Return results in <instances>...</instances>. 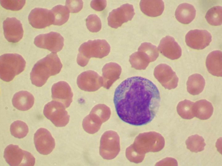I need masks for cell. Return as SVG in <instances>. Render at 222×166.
<instances>
[{
  "label": "cell",
  "mask_w": 222,
  "mask_h": 166,
  "mask_svg": "<svg viewBox=\"0 0 222 166\" xmlns=\"http://www.w3.org/2000/svg\"><path fill=\"white\" fill-rule=\"evenodd\" d=\"M135 14L133 5L126 3L113 10L108 17V23L112 28L117 29L122 24L131 21Z\"/></svg>",
  "instance_id": "obj_11"
},
{
  "label": "cell",
  "mask_w": 222,
  "mask_h": 166,
  "mask_svg": "<svg viewBox=\"0 0 222 166\" xmlns=\"http://www.w3.org/2000/svg\"><path fill=\"white\" fill-rule=\"evenodd\" d=\"M121 71V66L115 62L105 64L102 69L103 86L108 89L119 78Z\"/></svg>",
  "instance_id": "obj_20"
},
{
  "label": "cell",
  "mask_w": 222,
  "mask_h": 166,
  "mask_svg": "<svg viewBox=\"0 0 222 166\" xmlns=\"http://www.w3.org/2000/svg\"><path fill=\"white\" fill-rule=\"evenodd\" d=\"M114 103L117 114L123 121L135 126L151 122L159 107L160 93L150 80L141 77L128 78L116 88Z\"/></svg>",
  "instance_id": "obj_1"
},
{
  "label": "cell",
  "mask_w": 222,
  "mask_h": 166,
  "mask_svg": "<svg viewBox=\"0 0 222 166\" xmlns=\"http://www.w3.org/2000/svg\"><path fill=\"white\" fill-rule=\"evenodd\" d=\"M51 94L52 99L62 103L66 108L72 102L73 93L69 85L65 81H60L54 84Z\"/></svg>",
  "instance_id": "obj_18"
},
{
  "label": "cell",
  "mask_w": 222,
  "mask_h": 166,
  "mask_svg": "<svg viewBox=\"0 0 222 166\" xmlns=\"http://www.w3.org/2000/svg\"><path fill=\"white\" fill-rule=\"evenodd\" d=\"M194 116L199 119H209L213 114V107L211 102L205 99L196 101L193 107Z\"/></svg>",
  "instance_id": "obj_25"
},
{
  "label": "cell",
  "mask_w": 222,
  "mask_h": 166,
  "mask_svg": "<svg viewBox=\"0 0 222 166\" xmlns=\"http://www.w3.org/2000/svg\"><path fill=\"white\" fill-rule=\"evenodd\" d=\"M165 144L164 139L159 133L151 131L140 133L134 143L126 148V156L130 162L139 163L143 160L145 153L159 152L163 149Z\"/></svg>",
  "instance_id": "obj_2"
},
{
  "label": "cell",
  "mask_w": 222,
  "mask_h": 166,
  "mask_svg": "<svg viewBox=\"0 0 222 166\" xmlns=\"http://www.w3.org/2000/svg\"><path fill=\"white\" fill-rule=\"evenodd\" d=\"M186 144L188 149L195 152L203 151L206 145L203 138L197 134L189 136L186 141Z\"/></svg>",
  "instance_id": "obj_30"
},
{
  "label": "cell",
  "mask_w": 222,
  "mask_h": 166,
  "mask_svg": "<svg viewBox=\"0 0 222 166\" xmlns=\"http://www.w3.org/2000/svg\"><path fill=\"white\" fill-rule=\"evenodd\" d=\"M5 38L10 42L17 43L23 38V30L20 21L14 17L7 18L3 23Z\"/></svg>",
  "instance_id": "obj_17"
},
{
  "label": "cell",
  "mask_w": 222,
  "mask_h": 166,
  "mask_svg": "<svg viewBox=\"0 0 222 166\" xmlns=\"http://www.w3.org/2000/svg\"><path fill=\"white\" fill-rule=\"evenodd\" d=\"M196 11L192 5L184 3L179 4L177 8L175 15L177 20L183 24L191 23L195 18Z\"/></svg>",
  "instance_id": "obj_24"
},
{
  "label": "cell",
  "mask_w": 222,
  "mask_h": 166,
  "mask_svg": "<svg viewBox=\"0 0 222 166\" xmlns=\"http://www.w3.org/2000/svg\"><path fill=\"white\" fill-rule=\"evenodd\" d=\"M65 108L61 102L52 101L45 105L43 113L56 127H64L68 123L70 117Z\"/></svg>",
  "instance_id": "obj_9"
},
{
  "label": "cell",
  "mask_w": 222,
  "mask_h": 166,
  "mask_svg": "<svg viewBox=\"0 0 222 166\" xmlns=\"http://www.w3.org/2000/svg\"><path fill=\"white\" fill-rule=\"evenodd\" d=\"M111 110L109 107L104 104L95 106L90 113L83 119L82 126L87 133L93 134L97 132L102 124L110 118Z\"/></svg>",
  "instance_id": "obj_6"
},
{
  "label": "cell",
  "mask_w": 222,
  "mask_h": 166,
  "mask_svg": "<svg viewBox=\"0 0 222 166\" xmlns=\"http://www.w3.org/2000/svg\"><path fill=\"white\" fill-rule=\"evenodd\" d=\"M139 5L141 11L151 17L161 15L164 8V3L162 0H142Z\"/></svg>",
  "instance_id": "obj_23"
},
{
  "label": "cell",
  "mask_w": 222,
  "mask_h": 166,
  "mask_svg": "<svg viewBox=\"0 0 222 166\" xmlns=\"http://www.w3.org/2000/svg\"><path fill=\"white\" fill-rule=\"evenodd\" d=\"M212 41V35L206 30H191L186 34L185 42L190 48L197 50L204 49Z\"/></svg>",
  "instance_id": "obj_16"
},
{
  "label": "cell",
  "mask_w": 222,
  "mask_h": 166,
  "mask_svg": "<svg viewBox=\"0 0 222 166\" xmlns=\"http://www.w3.org/2000/svg\"><path fill=\"white\" fill-rule=\"evenodd\" d=\"M34 98L33 95L26 91H21L15 93L12 99L13 106L21 111H26L33 106Z\"/></svg>",
  "instance_id": "obj_22"
},
{
  "label": "cell",
  "mask_w": 222,
  "mask_h": 166,
  "mask_svg": "<svg viewBox=\"0 0 222 166\" xmlns=\"http://www.w3.org/2000/svg\"><path fill=\"white\" fill-rule=\"evenodd\" d=\"M194 102L185 99L179 102L177 107V111L179 115L183 118L190 119L195 116L193 107Z\"/></svg>",
  "instance_id": "obj_29"
},
{
  "label": "cell",
  "mask_w": 222,
  "mask_h": 166,
  "mask_svg": "<svg viewBox=\"0 0 222 166\" xmlns=\"http://www.w3.org/2000/svg\"><path fill=\"white\" fill-rule=\"evenodd\" d=\"M120 149V138L115 132L109 130L102 136L100 146V155L104 159L111 160L119 154Z\"/></svg>",
  "instance_id": "obj_8"
},
{
  "label": "cell",
  "mask_w": 222,
  "mask_h": 166,
  "mask_svg": "<svg viewBox=\"0 0 222 166\" xmlns=\"http://www.w3.org/2000/svg\"><path fill=\"white\" fill-rule=\"evenodd\" d=\"M83 2L82 0H66L65 6L71 13H77L82 8Z\"/></svg>",
  "instance_id": "obj_36"
},
{
  "label": "cell",
  "mask_w": 222,
  "mask_h": 166,
  "mask_svg": "<svg viewBox=\"0 0 222 166\" xmlns=\"http://www.w3.org/2000/svg\"><path fill=\"white\" fill-rule=\"evenodd\" d=\"M11 134L14 137L19 139L25 137L29 131L27 124L23 121L17 120L11 124L10 128Z\"/></svg>",
  "instance_id": "obj_32"
},
{
  "label": "cell",
  "mask_w": 222,
  "mask_h": 166,
  "mask_svg": "<svg viewBox=\"0 0 222 166\" xmlns=\"http://www.w3.org/2000/svg\"><path fill=\"white\" fill-rule=\"evenodd\" d=\"M26 62L22 56L17 53H5L0 57V77L8 82L25 69Z\"/></svg>",
  "instance_id": "obj_5"
},
{
  "label": "cell",
  "mask_w": 222,
  "mask_h": 166,
  "mask_svg": "<svg viewBox=\"0 0 222 166\" xmlns=\"http://www.w3.org/2000/svg\"><path fill=\"white\" fill-rule=\"evenodd\" d=\"M110 51V45L105 39L88 40L80 46L77 57V63L81 66H85L90 58H102L108 55Z\"/></svg>",
  "instance_id": "obj_4"
},
{
  "label": "cell",
  "mask_w": 222,
  "mask_h": 166,
  "mask_svg": "<svg viewBox=\"0 0 222 166\" xmlns=\"http://www.w3.org/2000/svg\"><path fill=\"white\" fill-rule=\"evenodd\" d=\"M138 51L142 53L150 62L154 61L159 56L157 47L149 42L142 43L138 48Z\"/></svg>",
  "instance_id": "obj_31"
},
{
  "label": "cell",
  "mask_w": 222,
  "mask_h": 166,
  "mask_svg": "<svg viewBox=\"0 0 222 166\" xmlns=\"http://www.w3.org/2000/svg\"><path fill=\"white\" fill-rule=\"evenodd\" d=\"M1 6L4 8L11 10L18 11L24 6L26 0H1Z\"/></svg>",
  "instance_id": "obj_35"
},
{
  "label": "cell",
  "mask_w": 222,
  "mask_h": 166,
  "mask_svg": "<svg viewBox=\"0 0 222 166\" xmlns=\"http://www.w3.org/2000/svg\"><path fill=\"white\" fill-rule=\"evenodd\" d=\"M62 64L57 54L52 53L38 61L30 73L32 83L38 87L43 86L51 76L60 71Z\"/></svg>",
  "instance_id": "obj_3"
},
{
  "label": "cell",
  "mask_w": 222,
  "mask_h": 166,
  "mask_svg": "<svg viewBox=\"0 0 222 166\" xmlns=\"http://www.w3.org/2000/svg\"><path fill=\"white\" fill-rule=\"evenodd\" d=\"M103 79L95 71L89 70L84 72L78 76L77 84L81 90L94 92L103 86Z\"/></svg>",
  "instance_id": "obj_15"
},
{
  "label": "cell",
  "mask_w": 222,
  "mask_h": 166,
  "mask_svg": "<svg viewBox=\"0 0 222 166\" xmlns=\"http://www.w3.org/2000/svg\"><path fill=\"white\" fill-rule=\"evenodd\" d=\"M205 85V79L201 75L193 74L188 78L187 83V91L193 95H198L203 91Z\"/></svg>",
  "instance_id": "obj_26"
},
{
  "label": "cell",
  "mask_w": 222,
  "mask_h": 166,
  "mask_svg": "<svg viewBox=\"0 0 222 166\" xmlns=\"http://www.w3.org/2000/svg\"><path fill=\"white\" fill-rule=\"evenodd\" d=\"M64 42V38L60 34L53 31L39 35L34 39V43L36 46L48 49L53 53L62 49Z\"/></svg>",
  "instance_id": "obj_10"
},
{
  "label": "cell",
  "mask_w": 222,
  "mask_h": 166,
  "mask_svg": "<svg viewBox=\"0 0 222 166\" xmlns=\"http://www.w3.org/2000/svg\"><path fill=\"white\" fill-rule=\"evenodd\" d=\"M3 156L6 162L11 166H33L35 164L33 155L17 145H8L4 150Z\"/></svg>",
  "instance_id": "obj_7"
},
{
  "label": "cell",
  "mask_w": 222,
  "mask_h": 166,
  "mask_svg": "<svg viewBox=\"0 0 222 166\" xmlns=\"http://www.w3.org/2000/svg\"><path fill=\"white\" fill-rule=\"evenodd\" d=\"M51 10L54 16L53 25L61 26L67 22L69 17L70 11L65 6L57 5Z\"/></svg>",
  "instance_id": "obj_27"
},
{
  "label": "cell",
  "mask_w": 222,
  "mask_h": 166,
  "mask_svg": "<svg viewBox=\"0 0 222 166\" xmlns=\"http://www.w3.org/2000/svg\"><path fill=\"white\" fill-rule=\"evenodd\" d=\"M88 30L92 32H97L101 29L102 23L100 18L95 14L89 15L86 19Z\"/></svg>",
  "instance_id": "obj_34"
},
{
  "label": "cell",
  "mask_w": 222,
  "mask_h": 166,
  "mask_svg": "<svg viewBox=\"0 0 222 166\" xmlns=\"http://www.w3.org/2000/svg\"><path fill=\"white\" fill-rule=\"evenodd\" d=\"M154 75L165 89L170 90L178 85L179 78L175 72L167 64H161L157 65L154 69Z\"/></svg>",
  "instance_id": "obj_12"
},
{
  "label": "cell",
  "mask_w": 222,
  "mask_h": 166,
  "mask_svg": "<svg viewBox=\"0 0 222 166\" xmlns=\"http://www.w3.org/2000/svg\"><path fill=\"white\" fill-rule=\"evenodd\" d=\"M34 141L37 151L43 155L49 154L55 147L54 138L50 132L44 128L37 130L34 135Z\"/></svg>",
  "instance_id": "obj_13"
},
{
  "label": "cell",
  "mask_w": 222,
  "mask_h": 166,
  "mask_svg": "<svg viewBox=\"0 0 222 166\" xmlns=\"http://www.w3.org/2000/svg\"><path fill=\"white\" fill-rule=\"evenodd\" d=\"M205 18L210 25L220 26L222 24V7L221 6H214L207 12Z\"/></svg>",
  "instance_id": "obj_28"
},
{
  "label": "cell",
  "mask_w": 222,
  "mask_h": 166,
  "mask_svg": "<svg viewBox=\"0 0 222 166\" xmlns=\"http://www.w3.org/2000/svg\"><path fill=\"white\" fill-rule=\"evenodd\" d=\"M206 65L208 72L218 77L222 76V52L221 50L213 51L207 56Z\"/></svg>",
  "instance_id": "obj_21"
},
{
  "label": "cell",
  "mask_w": 222,
  "mask_h": 166,
  "mask_svg": "<svg viewBox=\"0 0 222 166\" xmlns=\"http://www.w3.org/2000/svg\"><path fill=\"white\" fill-rule=\"evenodd\" d=\"M91 8L98 11L103 10L107 6L106 1L105 0H92L90 3Z\"/></svg>",
  "instance_id": "obj_37"
},
{
  "label": "cell",
  "mask_w": 222,
  "mask_h": 166,
  "mask_svg": "<svg viewBox=\"0 0 222 166\" xmlns=\"http://www.w3.org/2000/svg\"><path fill=\"white\" fill-rule=\"evenodd\" d=\"M158 49L162 55L172 60L179 59L182 55L181 47L174 38L170 36L162 39Z\"/></svg>",
  "instance_id": "obj_19"
},
{
  "label": "cell",
  "mask_w": 222,
  "mask_h": 166,
  "mask_svg": "<svg viewBox=\"0 0 222 166\" xmlns=\"http://www.w3.org/2000/svg\"><path fill=\"white\" fill-rule=\"evenodd\" d=\"M129 61L132 67L137 69H145L150 63L144 55L138 51L130 56Z\"/></svg>",
  "instance_id": "obj_33"
},
{
  "label": "cell",
  "mask_w": 222,
  "mask_h": 166,
  "mask_svg": "<svg viewBox=\"0 0 222 166\" xmlns=\"http://www.w3.org/2000/svg\"><path fill=\"white\" fill-rule=\"evenodd\" d=\"M28 20L29 23L33 27L42 29L53 24L54 18L51 10L35 8L30 12Z\"/></svg>",
  "instance_id": "obj_14"
}]
</instances>
